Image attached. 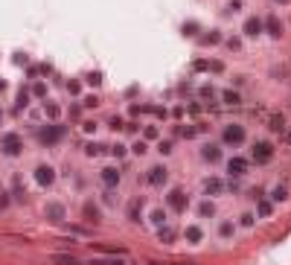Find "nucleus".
<instances>
[{
  "label": "nucleus",
  "instance_id": "f257e3e1",
  "mask_svg": "<svg viewBox=\"0 0 291 265\" xmlns=\"http://www.w3.org/2000/svg\"><path fill=\"white\" fill-rule=\"evenodd\" d=\"M0 152H3L6 158H17V155L23 152V137L15 134V131L3 134V137H0Z\"/></svg>",
  "mask_w": 291,
  "mask_h": 265
},
{
  "label": "nucleus",
  "instance_id": "f03ea898",
  "mask_svg": "<svg viewBox=\"0 0 291 265\" xmlns=\"http://www.w3.org/2000/svg\"><path fill=\"white\" fill-rule=\"evenodd\" d=\"M222 140H224L227 146H242V143H245V128H242L239 123H230V125H224Z\"/></svg>",
  "mask_w": 291,
  "mask_h": 265
},
{
  "label": "nucleus",
  "instance_id": "7ed1b4c3",
  "mask_svg": "<svg viewBox=\"0 0 291 265\" xmlns=\"http://www.w3.org/2000/svg\"><path fill=\"white\" fill-rule=\"evenodd\" d=\"M61 137H64V125H55V123H50V125L41 128V134H38V140H41L44 146H55Z\"/></svg>",
  "mask_w": 291,
  "mask_h": 265
},
{
  "label": "nucleus",
  "instance_id": "20e7f679",
  "mask_svg": "<svg viewBox=\"0 0 291 265\" xmlns=\"http://www.w3.org/2000/svg\"><path fill=\"white\" fill-rule=\"evenodd\" d=\"M251 158H254L257 163H268V160L274 158V146H271L268 140H259V143H254V152H251Z\"/></svg>",
  "mask_w": 291,
  "mask_h": 265
},
{
  "label": "nucleus",
  "instance_id": "39448f33",
  "mask_svg": "<svg viewBox=\"0 0 291 265\" xmlns=\"http://www.w3.org/2000/svg\"><path fill=\"white\" fill-rule=\"evenodd\" d=\"M166 201H169V207H172L175 213H184V210L189 207V195H187L184 190H172V193L166 195Z\"/></svg>",
  "mask_w": 291,
  "mask_h": 265
},
{
  "label": "nucleus",
  "instance_id": "423d86ee",
  "mask_svg": "<svg viewBox=\"0 0 291 265\" xmlns=\"http://www.w3.org/2000/svg\"><path fill=\"white\" fill-rule=\"evenodd\" d=\"M35 181H38L41 187H50V184L55 181V169H52V166H47V163H41V166L35 169Z\"/></svg>",
  "mask_w": 291,
  "mask_h": 265
},
{
  "label": "nucleus",
  "instance_id": "0eeeda50",
  "mask_svg": "<svg viewBox=\"0 0 291 265\" xmlns=\"http://www.w3.org/2000/svg\"><path fill=\"white\" fill-rule=\"evenodd\" d=\"M166 181H169V169L166 166H152L149 169V184L152 187H163Z\"/></svg>",
  "mask_w": 291,
  "mask_h": 265
},
{
  "label": "nucleus",
  "instance_id": "6e6552de",
  "mask_svg": "<svg viewBox=\"0 0 291 265\" xmlns=\"http://www.w3.org/2000/svg\"><path fill=\"white\" fill-rule=\"evenodd\" d=\"M99 178H102V184L108 187V190H114V187H120V181H122V175L114 169V166H105L102 172H99Z\"/></svg>",
  "mask_w": 291,
  "mask_h": 265
},
{
  "label": "nucleus",
  "instance_id": "1a4fd4ad",
  "mask_svg": "<svg viewBox=\"0 0 291 265\" xmlns=\"http://www.w3.org/2000/svg\"><path fill=\"white\" fill-rule=\"evenodd\" d=\"M227 172H230L233 178L248 175V160H245V158H230V160H227Z\"/></svg>",
  "mask_w": 291,
  "mask_h": 265
},
{
  "label": "nucleus",
  "instance_id": "9d476101",
  "mask_svg": "<svg viewBox=\"0 0 291 265\" xmlns=\"http://www.w3.org/2000/svg\"><path fill=\"white\" fill-rule=\"evenodd\" d=\"M201 158H204L207 163H216V160L222 158V149H219L216 143H204V146H201Z\"/></svg>",
  "mask_w": 291,
  "mask_h": 265
},
{
  "label": "nucleus",
  "instance_id": "9b49d317",
  "mask_svg": "<svg viewBox=\"0 0 291 265\" xmlns=\"http://www.w3.org/2000/svg\"><path fill=\"white\" fill-rule=\"evenodd\" d=\"M262 29H268V35H271V38H280V35H283V23H280V18H277V15H271V18L262 23Z\"/></svg>",
  "mask_w": 291,
  "mask_h": 265
},
{
  "label": "nucleus",
  "instance_id": "f8f14e48",
  "mask_svg": "<svg viewBox=\"0 0 291 265\" xmlns=\"http://www.w3.org/2000/svg\"><path fill=\"white\" fill-rule=\"evenodd\" d=\"M44 213H47V219H50V222H55V225H61V222H64V207H61V204H47V210H44Z\"/></svg>",
  "mask_w": 291,
  "mask_h": 265
},
{
  "label": "nucleus",
  "instance_id": "ddd939ff",
  "mask_svg": "<svg viewBox=\"0 0 291 265\" xmlns=\"http://www.w3.org/2000/svg\"><path fill=\"white\" fill-rule=\"evenodd\" d=\"M259 32H262V20H259V18H248V20H245V35H248V38H257Z\"/></svg>",
  "mask_w": 291,
  "mask_h": 265
},
{
  "label": "nucleus",
  "instance_id": "4468645a",
  "mask_svg": "<svg viewBox=\"0 0 291 265\" xmlns=\"http://www.w3.org/2000/svg\"><path fill=\"white\" fill-rule=\"evenodd\" d=\"M82 213H85V219H87V222H93V225H99V222H102V213H99V207H96L93 201H87Z\"/></svg>",
  "mask_w": 291,
  "mask_h": 265
},
{
  "label": "nucleus",
  "instance_id": "2eb2a0df",
  "mask_svg": "<svg viewBox=\"0 0 291 265\" xmlns=\"http://www.w3.org/2000/svg\"><path fill=\"white\" fill-rule=\"evenodd\" d=\"M184 236H187V242H189V245H198L204 233H201V228H195V225H189V228L184 230Z\"/></svg>",
  "mask_w": 291,
  "mask_h": 265
},
{
  "label": "nucleus",
  "instance_id": "dca6fc26",
  "mask_svg": "<svg viewBox=\"0 0 291 265\" xmlns=\"http://www.w3.org/2000/svg\"><path fill=\"white\" fill-rule=\"evenodd\" d=\"M204 193H207V195H219V193H222V181H219V178H207V181H204Z\"/></svg>",
  "mask_w": 291,
  "mask_h": 265
},
{
  "label": "nucleus",
  "instance_id": "f3484780",
  "mask_svg": "<svg viewBox=\"0 0 291 265\" xmlns=\"http://www.w3.org/2000/svg\"><path fill=\"white\" fill-rule=\"evenodd\" d=\"M140 210H143V201L134 198V201L128 204V219H131V222H140Z\"/></svg>",
  "mask_w": 291,
  "mask_h": 265
},
{
  "label": "nucleus",
  "instance_id": "a211bd4d",
  "mask_svg": "<svg viewBox=\"0 0 291 265\" xmlns=\"http://www.w3.org/2000/svg\"><path fill=\"white\" fill-rule=\"evenodd\" d=\"M198 216H201V219H210V216H216V204H213V201H201V207H198Z\"/></svg>",
  "mask_w": 291,
  "mask_h": 265
},
{
  "label": "nucleus",
  "instance_id": "6ab92c4d",
  "mask_svg": "<svg viewBox=\"0 0 291 265\" xmlns=\"http://www.w3.org/2000/svg\"><path fill=\"white\" fill-rule=\"evenodd\" d=\"M52 263H55V265H79V260H76L73 254H55Z\"/></svg>",
  "mask_w": 291,
  "mask_h": 265
},
{
  "label": "nucleus",
  "instance_id": "aec40b11",
  "mask_svg": "<svg viewBox=\"0 0 291 265\" xmlns=\"http://www.w3.org/2000/svg\"><path fill=\"white\" fill-rule=\"evenodd\" d=\"M233 230H236V225H233V222H222V225H219V236H222V239H230V236H233Z\"/></svg>",
  "mask_w": 291,
  "mask_h": 265
},
{
  "label": "nucleus",
  "instance_id": "412c9836",
  "mask_svg": "<svg viewBox=\"0 0 291 265\" xmlns=\"http://www.w3.org/2000/svg\"><path fill=\"white\" fill-rule=\"evenodd\" d=\"M222 99H224L227 105H239V102H242V96H239L236 90H224V93H222Z\"/></svg>",
  "mask_w": 291,
  "mask_h": 265
},
{
  "label": "nucleus",
  "instance_id": "4be33fe9",
  "mask_svg": "<svg viewBox=\"0 0 291 265\" xmlns=\"http://www.w3.org/2000/svg\"><path fill=\"white\" fill-rule=\"evenodd\" d=\"M283 125H286V120H283V114H274V117L268 120V128H271V131H280Z\"/></svg>",
  "mask_w": 291,
  "mask_h": 265
},
{
  "label": "nucleus",
  "instance_id": "5701e85b",
  "mask_svg": "<svg viewBox=\"0 0 291 265\" xmlns=\"http://www.w3.org/2000/svg\"><path fill=\"white\" fill-rule=\"evenodd\" d=\"M271 198H274V201H289V190H286V187H274V190H271Z\"/></svg>",
  "mask_w": 291,
  "mask_h": 265
},
{
  "label": "nucleus",
  "instance_id": "b1692460",
  "mask_svg": "<svg viewBox=\"0 0 291 265\" xmlns=\"http://www.w3.org/2000/svg\"><path fill=\"white\" fill-rule=\"evenodd\" d=\"M157 239H160V242H175V230H172V228H160V230H157Z\"/></svg>",
  "mask_w": 291,
  "mask_h": 265
},
{
  "label": "nucleus",
  "instance_id": "393cba45",
  "mask_svg": "<svg viewBox=\"0 0 291 265\" xmlns=\"http://www.w3.org/2000/svg\"><path fill=\"white\" fill-rule=\"evenodd\" d=\"M102 149H105V146H99V143H87V146H85V155H87V158H96V155H102Z\"/></svg>",
  "mask_w": 291,
  "mask_h": 265
},
{
  "label": "nucleus",
  "instance_id": "a878e982",
  "mask_svg": "<svg viewBox=\"0 0 291 265\" xmlns=\"http://www.w3.org/2000/svg\"><path fill=\"white\" fill-rule=\"evenodd\" d=\"M271 210H274V207H271V201L259 198V216H262V219H268V216H271Z\"/></svg>",
  "mask_w": 291,
  "mask_h": 265
},
{
  "label": "nucleus",
  "instance_id": "bb28decb",
  "mask_svg": "<svg viewBox=\"0 0 291 265\" xmlns=\"http://www.w3.org/2000/svg\"><path fill=\"white\" fill-rule=\"evenodd\" d=\"M254 219H257L254 213H242V216H239V225H242V228H251V225H254Z\"/></svg>",
  "mask_w": 291,
  "mask_h": 265
},
{
  "label": "nucleus",
  "instance_id": "cd10ccee",
  "mask_svg": "<svg viewBox=\"0 0 291 265\" xmlns=\"http://www.w3.org/2000/svg\"><path fill=\"white\" fill-rule=\"evenodd\" d=\"M219 41H222V35H219V32H210V35H204V38H201V44H219Z\"/></svg>",
  "mask_w": 291,
  "mask_h": 265
},
{
  "label": "nucleus",
  "instance_id": "c85d7f7f",
  "mask_svg": "<svg viewBox=\"0 0 291 265\" xmlns=\"http://www.w3.org/2000/svg\"><path fill=\"white\" fill-rule=\"evenodd\" d=\"M152 222L163 228V222H166V213H163V210H154V213H152Z\"/></svg>",
  "mask_w": 291,
  "mask_h": 265
},
{
  "label": "nucleus",
  "instance_id": "c756f323",
  "mask_svg": "<svg viewBox=\"0 0 291 265\" xmlns=\"http://www.w3.org/2000/svg\"><path fill=\"white\" fill-rule=\"evenodd\" d=\"M32 93H35V96H47V85H44V82H35Z\"/></svg>",
  "mask_w": 291,
  "mask_h": 265
},
{
  "label": "nucleus",
  "instance_id": "7c9ffc66",
  "mask_svg": "<svg viewBox=\"0 0 291 265\" xmlns=\"http://www.w3.org/2000/svg\"><path fill=\"white\" fill-rule=\"evenodd\" d=\"M44 111H47V117H50V120H55V117H58V105H52V102H50V105H44Z\"/></svg>",
  "mask_w": 291,
  "mask_h": 265
},
{
  "label": "nucleus",
  "instance_id": "2f4dec72",
  "mask_svg": "<svg viewBox=\"0 0 291 265\" xmlns=\"http://www.w3.org/2000/svg\"><path fill=\"white\" fill-rule=\"evenodd\" d=\"M131 152H134V155H146L149 149H146V143H143V140H137V143L131 146Z\"/></svg>",
  "mask_w": 291,
  "mask_h": 265
},
{
  "label": "nucleus",
  "instance_id": "473e14b6",
  "mask_svg": "<svg viewBox=\"0 0 291 265\" xmlns=\"http://www.w3.org/2000/svg\"><path fill=\"white\" fill-rule=\"evenodd\" d=\"M157 152H160V155H169V152H172V140H160Z\"/></svg>",
  "mask_w": 291,
  "mask_h": 265
},
{
  "label": "nucleus",
  "instance_id": "72a5a7b5",
  "mask_svg": "<svg viewBox=\"0 0 291 265\" xmlns=\"http://www.w3.org/2000/svg\"><path fill=\"white\" fill-rule=\"evenodd\" d=\"M239 9H242V3H239V0H230L224 12H227V15H233V12H239Z\"/></svg>",
  "mask_w": 291,
  "mask_h": 265
},
{
  "label": "nucleus",
  "instance_id": "f704fd0d",
  "mask_svg": "<svg viewBox=\"0 0 291 265\" xmlns=\"http://www.w3.org/2000/svg\"><path fill=\"white\" fill-rule=\"evenodd\" d=\"M195 32H198V23H192V20L184 23V35H195Z\"/></svg>",
  "mask_w": 291,
  "mask_h": 265
},
{
  "label": "nucleus",
  "instance_id": "c9c22d12",
  "mask_svg": "<svg viewBox=\"0 0 291 265\" xmlns=\"http://www.w3.org/2000/svg\"><path fill=\"white\" fill-rule=\"evenodd\" d=\"M26 102H29V93L20 90V93H17V108H26Z\"/></svg>",
  "mask_w": 291,
  "mask_h": 265
},
{
  "label": "nucleus",
  "instance_id": "e433bc0d",
  "mask_svg": "<svg viewBox=\"0 0 291 265\" xmlns=\"http://www.w3.org/2000/svg\"><path fill=\"white\" fill-rule=\"evenodd\" d=\"M99 82H102V76H99V73H90V76H87V85H93V88H96Z\"/></svg>",
  "mask_w": 291,
  "mask_h": 265
},
{
  "label": "nucleus",
  "instance_id": "4c0bfd02",
  "mask_svg": "<svg viewBox=\"0 0 291 265\" xmlns=\"http://www.w3.org/2000/svg\"><path fill=\"white\" fill-rule=\"evenodd\" d=\"M157 137V128L154 125H146V140H154Z\"/></svg>",
  "mask_w": 291,
  "mask_h": 265
},
{
  "label": "nucleus",
  "instance_id": "58836bf2",
  "mask_svg": "<svg viewBox=\"0 0 291 265\" xmlns=\"http://www.w3.org/2000/svg\"><path fill=\"white\" fill-rule=\"evenodd\" d=\"M108 125L117 131V128H122V120H120V117H111V123H108Z\"/></svg>",
  "mask_w": 291,
  "mask_h": 265
},
{
  "label": "nucleus",
  "instance_id": "ea45409f",
  "mask_svg": "<svg viewBox=\"0 0 291 265\" xmlns=\"http://www.w3.org/2000/svg\"><path fill=\"white\" fill-rule=\"evenodd\" d=\"M201 96H204V99H213V88H210V85H207V88H201Z\"/></svg>",
  "mask_w": 291,
  "mask_h": 265
},
{
  "label": "nucleus",
  "instance_id": "a19ab883",
  "mask_svg": "<svg viewBox=\"0 0 291 265\" xmlns=\"http://www.w3.org/2000/svg\"><path fill=\"white\" fill-rule=\"evenodd\" d=\"M85 105H87V108H96V105H99V99H96V96H87V99H85Z\"/></svg>",
  "mask_w": 291,
  "mask_h": 265
},
{
  "label": "nucleus",
  "instance_id": "79ce46f5",
  "mask_svg": "<svg viewBox=\"0 0 291 265\" xmlns=\"http://www.w3.org/2000/svg\"><path fill=\"white\" fill-rule=\"evenodd\" d=\"M181 134H184V137H187V140H189V137H195V134H198V128H184V131H181Z\"/></svg>",
  "mask_w": 291,
  "mask_h": 265
},
{
  "label": "nucleus",
  "instance_id": "37998d69",
  "mask_svg": "<svg viewBox=\"0 0 291 265\" xmlns=\"http://www.w3.org/2000/svg\"><path fill=\"white\" fill-rule=\"evenodd\" d=\"M111 152H114V155H117V158H122V155H125V146H114V149H111Z\"/></svg>",
  "mask_w": 291,
  "mask_h": 265
},
{
  "label": "nucleus",
  "instance_id": "c03bdc74",
  "mask_svg": "<svg viewBox=\"0 0 291 265\" xmlns=\"http://www.w3.org/2000/svg\"><path fill=\"white\" fill-rule=\"evenodd\" d=\"M93 265H120V263H117V260H96Z\"/></svg>",
  "mask_w": 291,
  "mask_h": 265
},
{
  "label": "nucleus",
  "instance_id": "a18cd8bd",
  "mask_svg": "<svg viewBox=\"0 0 291 265\" xmlns=\"http://www.w3.org/2000/svg\"><path fill=\"white\" fill-rule=\"evenodd\" d=\"M3 207H9V198H6V193H0V210Z\"/></svg>",
  "mask_w": 291,
  "mask_h": 265
},
{
  "label": "nucleus",
  "instance_id": "49530a36",
  "mask_svg": "<svg viewBox=\"0 0 291 265\" xmlns=\"http://www.w3.org/2000/svg\"><path fill=\"white\" fill-rule=\"evenodd\" d=\"M175 265H189V263H175Z\"/></svg>",
  "mask_w": 291,
  "mask_h": 265
},
{
  "label": "nucleus",
  "instance_id": "de8ad7c7",
  "mask_svg": "<svg viewBox=\"0 0 291 265\" xmlns=\"http://www.w3.org/2000/svg\"><path fill=\"white\" fill-rule=\"evenodd\" d=\"M277 3H289V0H277Z\"/></svg>",
  "mask_w": 291,
  "mask_h": 265
},
{
  "label": "nucleus",
  "instance_id": "09e8293b",
  "mask_svg": "<svg viewBox=\"0 0 291 265\" xmlns=\"http://www.w3.org/2000/svg\"><path fill=\"white\" fill-rule=\"evenodd\" d=\"M289 143H291V131H289Z\"/></svg>",
  "mask_w": 291,
  "mask_h": 265
}]
</instances>
